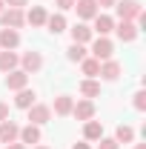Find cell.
I'll use <instances>...</instances> for the list:
<instances>
[{"instance_id":"1f68e13d","label":"cell","mask_w":146,"mask_h":149,"mask_svg":"<svg viewBox=\"0 0 146 149\" xmlns=\"http://www.w3.org/2000/svg\"><path fill=\"white\" fill-rule=\"evenodd\" d=\"M6 149H26V146H23L20 141H15V143H6Z\"/></svg>"},{"instance_id":"cb8c5ba5","label":"cell","mask_w":146,"mask_h":149,"mask_svg":"<svg viewBox=\"0 0 146 149\" xmlns=\"http://www.w3.org/2000/svg\"><path fill=\"white\" fill-rule=\"evenodd\" d=\"M115 141H117V143H132V141H135V129L126 126V123H120V126L115 129Z\"/></svg>"},{"instance_id":"52a82bcc","label":"cell","mask_w":146,"mask_h":149,"mask_svg":"<svg viewBox=\"0 0 146 149\" xmlns=\"http://www.w3.org/2000/svg\"><path fill=\"white\" fill-rule=\"evenodd\" d=\"M20 135V126L12 120V118H6V120H0V143H15Z\"/></svg>"},{"instance_id":"f546056e","label":"cell","mask_w":146,"mask_h":149,"mask_svg":"<svg viewBox=\"0 0 146 149\" xmlns=\"http://www.w3.org/2000/svg\"><path fill=\"white\" fill-rule=\"evenodd\" d=\"M95 3H97V9H112L117 0H95Z\"/></svg>"},{"instance_id":"7a4b0ae2","label":"cell","mask_w":146,"mask_h":149,"mask_svg":"<svg viewBox=\"0 0 146 149\" xmlns=\"http://www.w3.org/2000/svg\"><path fill=\"white\" fill-rule=\"evenodd\" d=\"M115 55V43H112L109 37H92V57L95 60H112Z\"/></svg>"},{"instance_id":"836d02e7","label":"cell","mask_w":146,"mask_h":149,"mask_svg":"<svg viewBox=\"0 0 146 149\" xmlns=\"http://www.w3.org/2000/svg\"><path fill=\"white\" fill-rule=\"evenodd\" d=\"M135 149H146V143H138V146H135Z\"/></svg>"},{"instance_id":"2e32d148","label":"cell","mask_w":146,"mask_h":149,"mask_svg":"<svg viewBox=\"0 0 146 149\" xmlns=\"http://www.w3.org/2000/svg\"><path fill=\"white\" fill-rule=\"evenodd\" d=\"M120 72H123V69H120V63H117V60H103V63H100V72H97V77H103V80H117V77H120Z\"/></svg>"},{"instance_id":"44dd1931","label":"cell","mask_w":146,"mask_h":149,"mask_svg":"<svg viewBox=\"0 0 146 149\" xmlns=\"http://www.w3.org/2000/svg\"><path fill=\"white\" fill-rule=\"evenodd\" d=\"M46 29H49L52 35H60V32H66V17H63V12H57V15H49V17H46Z\"/></svg>"},{"instance_id":"4316f807","label":"cell","mask_w":146,"mask_h":149,"mask_svg":"<svg viewBox=\"0 0 146 149\" xmlns=\"http://www.w3.org/2000/svg\"><path fill=\"white\" fill-rule=\"evenodd\" d=\"M97 149H120V143H117L115 138H100V141H97Z\"/></svg>"},{"instance_id":"7c38bea8","label":"cell","mask_w":146,"mask_h":149,"mask_svg":"<svg viewBox=\"0 0 146 149\" xmlns=\"http://www.w3.org/2000/svg\"><path fill=\"white\" fill-rule=\"evenodd\" d=\"M72 115L77 118V120H83V123H86V120H92V118H95V103L83 97V100H77V103L72 106Z\"/></svg>"},{"instance_id":"ffe728a7","label":"cell","mask_w":146,"mask_h":149,"mask_svg":"<svg viewBox=\"0 0 146 149\" xmlns=\"http://www.w3.org/2000/svg\"><path fill=\"white\" fill-rule=\"evenodd\" d=\"M35 89H29V86H26V89H20L17 92V97H15V106H17V109H29V106H35Z\"/></svg>"},{"instance_id":"83f0119b","label":"cell","mask_w":146,"mask_h":149,"mask_svg":"<svg viewBox=\"0 0 146 149\" xmlns=\"http://www.w3.org/2000/svg\"><path fill=\"white\" fill-rule=\"evenodd\" d=\"M55 6H57V12H69V9H74V0H57Z\"/></svg>"},{"instance_id":"484cf974","label":"cell","mask_w":146,"mask_h":149,"mask_svg":"<svg viewBox=\"0 0 146 149\" xmlns=\"http://www.w3.org/2000/svg\"><path fill=\"white\" fill-rule=\"evenodd\" d=\"M132 103H135V109H138V112H146V89H138Z\"/></svg>"},{"instance_id":"d6a6232c","label":"cell","mask_w":146,"mask_h":149,"mask_svg":"<svg viewBox=\"0 0 146 149\" xmlns=\"http://www.w3.org/2000/svg\"><path fill=\"white\" fill-rule=\"evenodd\" d=\"M72 149H92V146H89V143H86V141H80V143H74Z\"/></svg>"},{"instance_id":"603a6c76","label":"cell","mask_w":146,"mask_h":149,"mask_svg":"<svg viewBox=\"0 0 146 149\" xmlns=\"http://www.w3.org/2000/svg\"><path fill=\"white\" fill-rule=\"evenodd\" d=\"M80 69H83L86 77H97V72H100V60H95V57H83V60H80Z\"/></svg>"},{"instance_id":"4dcf8cb0","label":"cell","mask_w":146,"mask_h":149,"mask_svg":"<svg viewBox=\"0 0 146 149\" xmlns=\"http://www.w3.org/2000/svg\"><path fill=\"white\" fill-rule=\"evenodd\" d=\"M6 118H9V103L0 100V120H6Z\"/></svg>"},{"instance_id":"30bf717a","label":"cell","mask_w":146,"mask_h":149,"mask_svg":"<svg viewBox=\"0 0 146 149\" xmlns=\"http://www.w3.org/2000/svg\"><path fill=\"white\" fill-rule=\"evenodd\" d=\"M20 66V55L17 52H9V49H0V72L9 74Z\"/></svg>"},{"instance_id":"d4e9b609","label":"cell","mask_w":146,"mask_h":149,"mask_svg":"<svg viewBox=\"0 0 146 149\" xmlns=\"http://www.w3.org/2000/svg\"><path fill=\"white\" fill-rule=\"evenodd\" d=\"M66 57H69L72 63H80V60L86 57V46H80V43H72V46L66 49Z\"/></svg>"},{"instance_id":"8992f818","label":"cell","mask_w":146,"mask_h":149,"mask_svg":"<svg viewBox=\"0 0 146 149\" xmlns=\"http://www.w3.org/2000/svg\"><path fill=\"white\" fill-rule=\"evenodd\" d=\"M20 69L26 74L40 72V69H43V55H40V52H23V55H20Z\"/></svg>"},{"instance_id":"4fadbf2b","label":"cell","mask_w":146,"mask_h":149,"mask_svg":"<svg viewBox=\"0 0 146 149\" xmlns=\"http://www.w3.org/2000/svg\"><path fill=\"white\" fill-rule=\"evenodd\" d=\"M72 43H80V46H86V43H92V37H95V32H92L86 23H74L72 29Z\"/></svg>"},{"instance_id":"ba28073f","label":"cell","mask_w":146,"mask_h":149,"mask_svg":"<svg viewBox=\"0 0 146 149\" xmlns=\"http://www.w3.org/2000/svg\"><path fill=\"white\" fill-rule=\"evenodd\" d=\"M26 86H29V74L23 72V69H15V72L6 74V89L20 92V89H26Z\"/></svg>"},{"instance_id":"5bb4252c","label":"cell","mask_w":146,"mask_h":149,"mask_svg":"<svg viewBox=\"0 0 146 149\" xmlns=\"http://www.w3.org/2000/svg\"><path fill=\"white\" fill-rule=\"evenodd\" d=\"M17 46H20V32L17 29H0V49L15 52Z\"/></svg>"},{"instance_id":"5b68a950","label":"cell","mask_w":146,"mask_h":149,"mask_svg":"<svg viewBox=\"0 0 146 149\" xmlns=\"http://www.w3.org/2000/svg\"><path fill=\"white\" fill-rule=\"evenodd\" d=\"M26 112H29V123H35V126H43L52 120V106H46V103H35Z\"/></svg>"},{"instance_id":"e0dca14e","label":"cell","mask_w":146,"mask_h":149,"mask_svg":"<svg viewBox=\"0 0 146 149\" xmlns=\"http://www.w3.org/2000/svg\"><path fill=\"white\" fill-rule=\"evenodd\" d=\"M17 141L23 143V146H29V143H40V126H35V123H26V126L20 129Z\"/></svg>"},{"instance_id":"6da1fadb","label":"cell","mask_w":146,"mask_h":149,"mask_svg":"<svg viewBox=\"0 0 146 149\" xmlns=\"http://www.w3.org/2000/svg\"><path fill=\"white\" fill-rule=\"evenodd\" d=\"M112 9L117 12V17H120V20H138V15L143 12L140 0H117Z\"/></svg>"},{"instance_id":"ac0fdd59","label":"cell","mask_w":146,"mask_h":149,"mask_svg":"<svg viewBox=\"0 0 146 149\" xmlns=\"http://www.w3.org/2000/svg\"><path fill=\"white\" fill-rule=\"evenodd\" d=\"M46 17H49V12L43 9V6H32L29 12H26V23H32V26H46Z\"/></svg>"},{"instance_id":"d590c367","label":"cell","mask_w":146,"mask_h":149,"mask_svg":"<svg viewBox=\"0 0 146 149\" xmlns=\"http://www.w3.org/2000/svg\"><path fill=\"white\" fill-rule=\"evenodd\" d=\"M3 9H6V3H3V0H0V12H3Z\"/></svg>"},{"instance_id":"e575fe53","label":"cell","mask_w":146,"mask_h":149,"mask_svg":"<svg viewBox=\"0 0 146 149\" xmlns=\"http://www.w3.org/2000/svg\"><path fill=\"white\" fill-rule=\"evenodd\" d=\"M35 149H49V146H43V143H37V146H35Z\"/></svg>"},{"instance_id":"3957f363","label":"cell","mask_w":146,"mask_h":149,"mask_svg":"<svg viewBox=\"0 0 146 149\" xmlns=\"http://www.w3.org/2000/svg\"><path fill=\"white\" fill-rule=\"evenodd\" d=\"M0 26L3 29H20V26H26V12L23 9H3L0 12Z\"/></svg>"},{"instance_id":"9a60e30c","label":"cell","mask_w":146,"mask_h":149,"mask_svg":"<svg viewBox=\"0 0 146 149\" xmlns=\"http://www.w3.org/2000/svg\"><path fill=\"white\" fill-rule=\"evenodd\" d=\"M100 138H103V123H100V120H95V118L86 120V123H83V141L92 143V141H100Z\"/></svg>"},{"instance_id":"8fae6325","label":"cell","mask_w":146,"mask_h":149,"mask_svg":"<svg viewBox=\"0 0 146 149\" xmlns=\"http://www.w3.org/2000/svg\"><path fill=\"white\" fill-rule=\"evenodd\" d=\"M95 29L92 32H97V37H109L112 32H115V20L109 17V15H95Z\"/></svg>"},{"instance_id":"7402d4cb","label":"cell","mask_w":146,"mask_h":149,"mask_svg":"<svg viewBox=\"0 0 146 149\" xmlns=\"http://www.w3.org/2000/svg\"><path fill=\"white\" fill-rule=\"evenodd\" d=\"M80 95H83L86 100L97 97V95H100V83H97L95 77H86V80H80Z\"/></svg>"},{"instance_id":"d6986e66","label":"cell","mask_w":146,"mask_h":149,"mask_svg":"<svg viewBox=\"0 0 146 149\" xmlns=\"http://www.w3.org/2000/svg\"><path fill=\"white\" fill-rule=\"evenodd\" d=\"M72 106H74V100L69 97V95H57L55 97V115H60V118H66V115H72Z\"/></svg>"},{"instance_id":"f1b7e54d","label":"cell","mask_w":146,"mask_h":149,"mask_svg":"<svg viewBox=\"0 0 146 149\" xmlns=\"http://www.w3.org/2000/svg\"><path fill=\"white\" fill-rule=\"evenodd\" d=\"M9 9H23V6H29V0H3Z\"/></svg>"},{"instance_id":"9c48e42d","label":"cell","mask_w":146,"mask_h":149,"mask_svg":"<svg viewBox=\"0 0 146 149\" xmlns=\"http://www.w3.org/2000/svg\"><path fill=\"white\" fill-rule=\"evenodd\" d=\"M74 12H77L80 20H92L95 15H100V9H97L95 0H74Z\"/></svg>"},{"instance_id":"277c9868","label":"cell","mask_w":146,"mask_h":149,"mask_svg":"<svg viewBox=\"0 0 146 149\" xmlns=\"http://www.w3.org/2000/svg\"><path fill=\"white\" fill-rule=\"evenodd\" d=\"M115 32H117V40H120V43H132V40H138V35H140V29L135 26V20H120V23H115Z\"/></svg>"}]
</instances>
